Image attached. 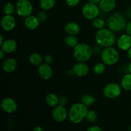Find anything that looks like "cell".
Returning <instances> with one entry per match:
<instances>
[{"mask_svg": "<svg viewBox=\"0 0 131 131\" xmlns=\"http://www.w3.org/2000/svg\"><path fill=\"white\" fill-rule=\"evenodd\" d=\"M1 26L5 31H10L15 26V19L12 15H5L1 19Z\"/></svg>", "mask_w": 131, "mask_h": 131, "instance_id": "obj_11", "label": "cell"}, {"mask_svg": "<svg viewBox=\"0 0 131 131\" xmlns=\"http://www.w3.org/2000/svg\"><path fill=\"white\" fill-rule=\"evenodd\" d=\"M90 69L84 62H79L75 63L72 68V72L79 77H84L89 72Z\"/></svg>", "mask_w": 131, "mask_h": 131, "instance_id": "obj_13", "label": "cell"}, {"mask_svg": "<svg viewBox=\"0 0 131 131\" xmlns=\"http://www.w3.org/2000/svg\"><path fill=\"white\" fill-rule=\"evenodd\" d=\"M38 18L40 21V23H44L47 20V15H46L44 12L41 11L38 13Z\"/></svg>", "mask_w": 131, "mask_h": 131, "instance_id": "obj_30", "label": "cell"}, {"mask_svg": "<svg viewBox=\"0 0 131 131\" xmlns=\"http://www.w3.org/2000/svg\"><path fill=\"white\" fill-rule=\"evenodd\" d=\"M67 103V99L65 97H61L59 98V104L61 105V106H65Z\"/></svg>", "mask_w": 131, "mask_h": 131, "instance_id": "obj_35", "label": "cell"}, {"mask_svg": "<svg viewBox=\"0 0 131 131\" xmlns=\"http://www.w3.org/2000/svg\"><path fill=\"white\" fill-rule=\"evenodd\" d=\"M85 119L87 122L89 123L95 122L97 120V114L93 110H90L88 111L86 116Z\"/></svg>", "mask_w": 131, "mask_h": 131, "instance_id": "obj_27", "label": "cell"}, {"mask_svg": "<svg viewBox=\"0 0 131 131\" xmlns=\"http://www.w3.org/2000/svg\"><path fill=\"white\" fill-rule=\"evenodd\" d=\"M128 56L131 59V47L128 50Z\"/></svg>", "mask_w": 131, "mask_h": 131, "instance_id": "obj_40", "label": "cell"}, {"mask_svg": "<svg viewBox=\"0 0 131 131\" xmlns=\"http://www.w3.org/2000/svg\"><path fill=\"white\" fill-rule=\"evenodd\" d=\"M55 0H40V5L43 10H49L54 6Z\"/></svg>", "mask_w": 131, "mask_h": 131, "instance_id": "obj_23", "label": "cell"}, {"mask_svg": "<svg viewBox=\"0 0 131 131\" xmlns=\"http://www.w3.org/2000/svg\"><path fill=\"white\" fill-rule=\"evenodd\" d=\"M65 30L69 35H76L80 31V26L75 22H70L65 25Z\"/></svg>", "mask_w": 131, "mask_h": 131, "instance_id": "obj_19", "label": "cell"}, {"mask_svg": "<svg viewBox=\"0 0 131 131\" xmlns=\"http://www.w3.org/2000/svg\"><path fill=\"white\" fill-rule=\"evenodd\" d=\"M1 49L5 53H12L16 51L17 48V44L15 40L13 39H8L4 41L1 46Z\"/></svg>", "mask_w": 131, "mask_h": 131, "instance_id": "obj_16", "label": "cell"}, {"mask_svg": "<svg viewBox=\"0 0 131 131\" xmlns=\"http://www.w3.org/2000/svg\"><path fill=\"white\" fill-rule=\"evenodd\" d=\"M74 56L79 62H86L91 58L93 54L92 47L86 43H78L74 48Z\"/></svg>", "mask_w": 131, "mask_h": 131, "instance_id": "obj_4", "label": "cell"}, {"mask_svg": "<svg viewBox=\"0 0 131 131\" xmlns=\"http://www.w3.org/2000/svg\"><path fill=\"white\" fill-rule=\"evenodd\" d=\"M83 15L88 20H93L99 15L100 8L96 4L88 3L83 6L82 10Z\"/></svg>", "mask_w": 131, "mask_h": 131, "instance_id": "obj_7", "label": "cell"}, {"mask_svg": "<svg viewBox=\"0 0 131 131\" xmlns=\"http://www.w3.org/2000/svg\"><path fill=\"white\" fill-rule=\"evenodd\" d=\"M116 5L115 0H101L99 7L103 12L108 13L112 12L115 8Z\"/></svg>", "mask_w": 131, "mask_h": 131, "instance_id": "obj_15", "label": "cell"}, {"mask_svg": "<svg viewBox=\"0 0 131 131\" xmlns=\"http://www.w3.org/2000/svg\"><path fill=\"white\" fill-rule=\"evenodd\" d=\"M121 86L125 90H131V74H127L123 77L122 79Z\"/></svg>", "mask_w": 131, "mask_h": 131, "instance_id": "obj_22", "label": "cell"}, {"mask_svg": "<svg viewBox=\"0 0 131 131\" xmlns=\"http://www.w3.org/2000/svg\"><path fill=\"white\" fill-rule=\"evenodd\" d=\"M81 1V0H66V3L68 6L73 7L78 5Z\"/></svg>", "mask_w": 131, "mask_h": 131, "instance_id": "obj_31", "label": "cell"}, {"mask_svg": "<svg viewBox=\"0 0 131 131\" xmlns=\"http://www.w3.org/2000/svg\"><path fill=\"white\" fill-rule=\"evenodd\" d=\"M86 131H102V130L98 126H91Z\"/></svg>", "mask_w": 131, "mask_h": 131, "instance_id": "obj_34", "label": "cell"}, {"mask_svg": "<svg viewBox=\"0 0 131 131\" xmlns=\"http://www.w3.org/2000/svg\"><path fill=\"white\" fill-rule=\"evenodd\" d=\"M92 25L95 28L99 30V29H102L104 28L106 23H105L104 19L97 17L93 19V20H92Z\"/></svg>", "mask_w": 131, "mask_h": 131, "instance_id": "obj_26", "label": "cell"}, {"mask_svg": "<svg viewBox=\"0 0 131 131\" xmlns=\"http://www.w3.org/2000/svg\"><path fill=\"white\" fill-rule=\"evenodd\" d=\"M4 42V40H3V35H0V46H1V45L3 44V43Z\"/></svg>", "mask_w": 131, "mask_h": 131, "instance_id": "obj_39", "label": "cell"}, {"mask_svg": "<svg viewBox=\"0 0 131 131\" xmlns=\"http://www.w3.org/2000/svg\"><path fill=\"white\" fill-rule=\"evenodd\" d=\"M122 92L121 86L116 83L107 84L104 88L103 93L105 97L108 99H116L120 95Z\"/></svg>", "mask_w": 131, "mask_h": 131, "instance_id": "obj_8", "label": "cell"}, {"mask_svg": "<svg viewBox=\"0 0 131 131\" xmlns=\"http://www.w3.org/2000/svg\"><path fill=\"white\" fill-rule=\"evenodd\" d=\"M106 64L104 63H99L96 64L93 67V72L95 74L100 75L102 74L106 70Z\"/></svg>", "mask_w": 131, "mask_h": 131, "instance_id": "obj_29", "label": "cell"}, {"mask_svg": "<svg viewBox=\"0 0 131 131\" xmlns=\"http://www.w3.org/2000/svg\"><path fill=\"white\" fill-rule=\"evenodd\" d=\"M130 131H131V125L130 126Z\"/></svg>", "mask_w": 131, "mask_h": 131, "instance_id": "obj_42", "label": "cell"}, {"mask_svg": "<svg viewBox=\"0 0 131 131\" xmlns=\"http://www.w3.org/2000/svg\"><path fill=\"white\" fill-rule=\"evenodd\" d=\"M40 23V21L38 19V17L32 15L26 17L25 20H24L25 26L30 30L35 29L39 26Z\"/></svg>", "mask_w": 131, "mask_h": 131, "instance_id": "obj_17", "label": "cell"}, {"mask_svg": "<svg viewBox=\"0 0 131 131\" xmlns=\"http://www.w3.org/2000/svg\"><path fill=\"white\" fill-rule=\"evenodd\" d=\"M90 3H92L93 4H96L97 5V3H99L101 0H88Z\"/></svg>", "mask_w": 131, "mask_h": 131, "instance_id": "obj_37", "label": "cell"}, {"mask_svg": "<svg viewBox=\"0 0 131 131\" xmlns=\"http://www.w3.org/2000/svg\"><path fill=\"white\" fill-rule=\"evenodd\" d=\"M33 131H44V130H43V129H42L41 127L37 126V127H35L34 128V129H33Z\"/></svg>", "mask_w": 131, "mask_h": 131, "instance_id": "obj_36", "label": "cell"}, {"mask_svg": "<svg viewBox=\"0 0 131 131\" xmlns=\"http://www.w3.org/2000/svg\"><path fill=\"white\" fill-rule=\"evenodd\" d=\"M15 8H15V6L12 3L8 2L4 6L3 11L6 15H12L15 12Z\"/></svg>", "mask_w": 131, "mask_h": 131, "instance_id": "obj_28", "label": "cell"}, {"mask_svg": "<svg viewBox=\"0 0 131 131\" xmlns=\"http://www.w3.org/2000/svg\"><path fill=\"white\" fill-rule=\"evenodd\" d=\"M107 23L109 29L113 32L122 31L127 24L125 17L120 13L111 14L107 19Z\"/></svg>", "mask_w": 131, "mask_h": 131, "instance_id": "obj_3", "label": "cell"}, {"mask_svg": "<svg viewBox=\"0 0 131 131\" xmlns=\"http://www.w3.org/2000/svg\"><path fill=\"white\" fill-rule=\"evenodd\" d=\"M117 46L122 51H128L131 47V36L128 34L120 36L117 40Z\"/></svg>", "mask_w": 131, "mask_h": 131, "instance_id": "obj_14", "label": "cell"}, {"mask_svg": "<svg viewBox=\"0 0 131 131\" xmlns=\"http://www.w3.org/2000/svg\"><path fill=\"white\" fill-rule=\"evenodd\" d=\"M101 59L106 65H113L118 61L119 53L117 50L112 47H106L101 52Z\"/></svg>", "mask_w": 131, "mask_h": 131, "instance_id": "obj_5", "label": "cell"}, {"mask_svg": "<svg viewBox=\"0 0 131 131\" xmlns=\"http://www.w3.org/2000/svg\"><path fill=\"white\" fill-rule=\"evenodd\" d=\"M15 8L18 15L23 17H27L33 12V6L29 0H18Z\"/></svg>", "mask_w": 131, "mask_h": 131, "instance_id": "obj_6", "label": "cell"}, {"mask_svg": "<svg viewBox=\"0 0 131 131\" xmlns=\"http://www.w3.org/2000/svg\"><path fill=\"white\" fill-rule=\"evenodd\" d=\"M17 66V63L14 58H10L5 60L3 64V69L5 72L12 73L14 72Z\"/></svg>", "mask_w": 131, "mask_h": 131, "instance_id": "obj_18", "label": "cell"}, {"mask_svg": "<svg viewBox=\"0 0 131 131\" xmlns=\"http://www.w3.org/2000/svg\"><path fill=\"white\" fill-rule=\"evenodd\" d=\"M38 72L40 77L44 80H49L52 76V69L50 65L46 63H42L38 66Z\"/></svg>", "mask_w": 131, "mask_h": 131, "instance_id": "obj_12", "label": "cell"}, {"mask_svg": "<svg viewBox=\"0 0 131 131\" xmlns=\"http://www.w3.org/2000/svg\"><path fill=\"white\" fill-rule=\"evenodd\" d=\"M88 111L87 106L82 102L74 104L69 111V119L74 124H79L85 118Z\"/></svg>", "mask_w": 131, "mask_h": 131, "instance_id": "obj_2", "label": "cell"}, {"mask_svg": "<svg viewBox=\"0 0 131 131\" xmlns=\"http://www.w3.org/2000/svg\"><path fill=\"white\" fill-rule=\"evenodd\" d=\"M65 43L70 47H75L78 44V39L75 35H68L65 38Z\"/></svg>", "mask_w": 131, "mask_h": 131, "instance_id": "obj_24", "label": "cell"}, {"mask_svg": "<svg viewBox=\"0 0 131 131\" xmlns=\"http://www.w3.org/2000/svg\"><path fill=\"white\" fill-rule=\"evenodd\" d=\"M46 102L50 107H55L59 104V98L54 93H49L46 96Z\"/></svg>", "mask_w": 131, "mask_h": 131, "instance_id": "obj_20", "label": "cell"}, {"mask_svg": "<svg viewBox=\"0 0 131 131\" xmlns=\"http://www.w3.org/2000/svg\"><path fill=\"white\" fill-rule=\"evenodd\" d=\"M81 102L86 106L88 107L93 105L95 102V99L89 94L83 95L81 97Z\"/></svg>", "mask_w": 131, "mask_h": 131, "instance_id": "obj_25", "label": "cell"}, {"mask_svg": "<svg viewBox=\"0 0 131 131\" xmlns=\"http://www.w3.org/2000/svg\"><path fill=\"white\" fill-rule=\"evenodd\" d=\"M52 118L57 122H62L66 120L68 113L66 108L63 106L58 105L52 111Z\"/></svg>", "mask_w": 131, "mask_h": 131, "instance_id": "obj_9", "label": "cell"}, {"mask_svg": "<svg viewBox=\"0 0 131 131\" xmlns=\"http://www.w3.org/2000/svg\"><path fill=\"white\" fill-rule=\"evenodd\" d=\"M1 108L7 113H13L17 109V104L13 99L7 97L1 101Z\"/></svg>", "mask_w": 131, "mask_h": 131, "instance_id": "obj_10", "label": "cell"}, {"mask_svg": "<svg viewBox=\"0 0 131 131\" xmlns=\"http://www.w3.org/2000/svg\"><path fill=\"white\" fill-rule=\"evenodd\" d=\"M95 40L99 46L104 47H112L115 43L116 38L113 31L110 29L103 28L99 29L95 35Z\"/></svg>", "mask_w": 131, "mask_h": 131, "instance_id": "obj_1", "label": "cell"}, {"mask_svg": "<svg viewBox=\"0 0 131 131\" xmlns=\"http://www.w3.org/2000/svg\"><path fill=\"white\" fill-rule=\"evenodd\" d=\"M128 70H129L130 74H131V62L130 63V64L129 65V67H128Z\"/></svg>", "mask_w": 131, "mask_h": 131, "instance_id": "obj_41", "label": "cell"}, {"mask_svg": "<svg viewBox=\"0 0 131 131\" xmlns=\"http://www.w3.org/2000/svg\"><path fill=\"white\" fill-rule=\"evenodd\" d=\"M4 53H5V52L1 49V50H0V59H1V60H3V59Z\"/></svg>", "mask_w": 131, "mask_h": 131, "instance_id": "obj_38", "label": "cell"}, {"mask_svg": "<svg viewBox=\"0 0 131 131\" xmlns=\"http://www.w3.org/2000/svg\"><path fill=\"white\" fill-rule=\"evenodd\" d=\"M125 29L127 34L131 36V21H130L129 23H128L127 24L126 27H125Z\"/></svg>", "mask_w": 131, "mask_h": 131, "instance_id": "obj_33", "label": "cell"}, {"mask_svg": "<svg viewBox=\"0 0 131 131\" xmlns=\"http://www.w3.org/2000/svg\"><path fill=\"white\" fill-rule=\"evenodd\" d=\"M42 61H43V59H42V56L40 54L36 53V52L32 53L29 57V63L35 66H39L42 64Z\"/></svg>", "mask_w": 131, "mask_h": 131, "instance_id": "obj_21", "label": "cell"}, {"mask_svg": "<svg viewBox=\"0 0 131 131\" xmlns=\"http://www.w3.org/2000/svg\"><path fill=\"white\" fill-rule=\"evenodd\" d=\"M43 61H44V63L50 65V64H51L52 61V56L49 54L46 55V56H45L44 58H43Z\"/></svg>", "mask_w": 131, "mask_h": 131, "instance_id": "obj_32", "label": "cell"}]
</instances>
